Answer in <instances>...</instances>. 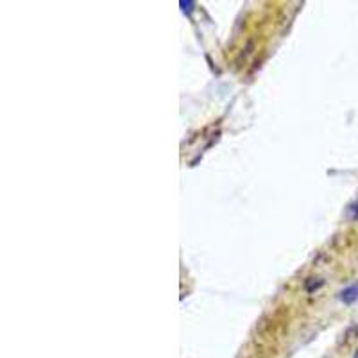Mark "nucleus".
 I'll return each instance as SVG.
<instances>
[{
  "label": "nucleus",
  "mask_w": 358,
  "mask_h": 358,
  "mask_svg": "<svg viewBox=\"0 0 358 358\" xmlns=\"http://www.w3.org/2000/svg\"><path fill=\"white\" fill-rule=\"evenodd\" d=\"M338 299L344 305H353V303L358 301V283H353V285L346 287L344 290H341L338 294Z\"/></svg>",
  "instance_id": "1"
},
{
  "label": "nucleus",
  "mask_w": 358,
  "mask_h": 358,
  "mask_svg": "<svg viewBox=\"0 0 358 358\" xmlns=\"http://www.w3.org/2000/svg\"><path fill=\"white\" fill-rule=\"evenodd\" d=\"M179 6H181V11H183V13H188V14H190L195 4H194V2H184V0H181Z\"/></svg>",
  "instance_id": "2"
},
{
  "label": "nucleus",
  "mask_w": 358,
  "mask_h": 358,
  "mask_svg": "<svg viewBox=\"0 0 358 358\" xmlns=\"http://www.w3.org/2000/svg\"><path fill=\"white\" fill-rule=\"evenodd\" d=\"M353 358H358V351L355 353V356H353Z\"/></svg>",
  "instance_id": "3"
}]
</instances>
